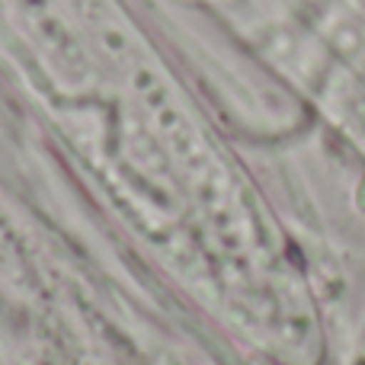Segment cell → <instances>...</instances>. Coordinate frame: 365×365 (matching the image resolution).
Instances as JSON below:
<instances>
[{
  "instance_id": "1",
  "label": "cell",
  "mask_w": 365,
  "mask_h": 365,
  "mask_svg": "<svg viewBox=\"0 0 365 365\" xmlns=\"http://www.w3.org/2000/svg\"><path fill=\"white\" fill-rule=\"evenodd\" d=\"M349 365H365V327H362L359 340H356V349H353V356H349Z\"/></svg>"
}]
</instances>
